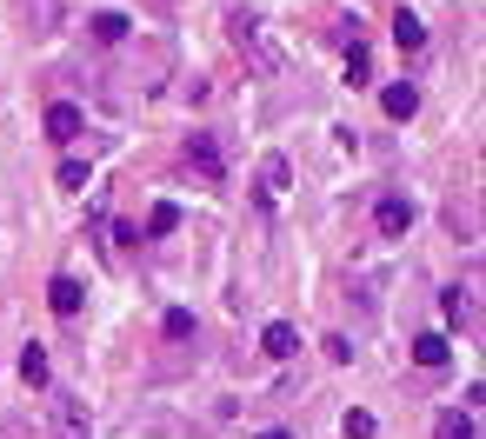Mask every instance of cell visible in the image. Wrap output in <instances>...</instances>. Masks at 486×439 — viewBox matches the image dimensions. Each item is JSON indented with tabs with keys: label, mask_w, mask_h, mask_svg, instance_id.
Returning <instances> with one entry per match:
<instances>
[{
	"label": "cell",
	"mask_w": 486,
	"mask_h": 439,
	"mask_svg": "<svg viewBox=\"0 0 486 439\" xmlns=\"http://www.w3.org/2000/svg\"><path fill=\"white\" fill-rule=\"evenodd\" d=\"M174 227H180V207H166V200H160V207L147 213V233H154V240H166Z\"/></svg>",
	"instance_id": "obj_15"
},
{
	"label": "cell",
	"mask_w": 486,
	"mask_h": 439,
	"mask_svg": "<svg viewBox=\"0 0 486 439\" xmlns=\"http://www.w3.org/2000/svg\"><path fill=\"white\" fill-rule=\"evenodd\" d=\"M440 439H480L473 433V413H440V426H433Z\"/></svg>",
	"instance_id": "obj_14"
},
{
	"label": "cell",
	"mask_w": 486,
	"mask_h": 439,
	"mask_svg": "<svg viewBox=\"0 0 486 439\" xmlns=\"http://www.w3.org/2000/svg\"><path fill=\"white\" fill-rule=\"evenodd\" d=\"M80 300H87V293H80V280H74V273H54V280H47V307H54L60 319H74V313H80Z\"/></svg>",
	"instance_id": "obj_4"
},
{
	"label": "cell",
	"mask_w": 486,
	"mask_h": 439,
	"mask_svg": "<svg viewBox=\"0 0 486 439\" xmlns=\"http://www.w3.org/2000/svg\"><path fill=\"white\" fill-rule=\"evenodd\" d=\"M21 380H27V386H47V353H40V346L21 353Z\"/></svg>",
	"instance_id": "obj_16"
},
{
	"label": "cell",
	"mask_w": 486,
	"mask_h": 439,
	"mask_svg": "<svg viewBox=\"0 0 486 439\" xmlns=\"http://www.w3.org/2000/svg\"><path fill=\"white\" fill-rule=\"evenodd\" d=\"M87 33H94V40H100V47H113V40H127V13H94V21H87Z\"/></svg>",
	"instance_id": "obj_13"
},
{
	"label": "cell",
	"mask_w": 486,
	"mask_h": 439,
	"mask_svg": "<svg viewBox=\"0 0 486 439\" xmlns=\"http://www.w3.org/2000/svg\"><path fill=\"white\" fill-rule=\"evenodd\" d=\"M446 319H454V327H473V286H446Z\"/></svg>",
	"instance_id": "obj_11"
},
{
	"label": "cell",
	"mask_w": 486,
	"mask_h": 439,
	"mask_svg": "<svg viewBox=\"0 0 486 439\" xmlns=\"http://www.w3.org/2000/svg\"><path fill=\"white\" fill-rule=\"evenodd\" d=\"M280 193H287V160H280V154H266V160H260V200L274 207Z\"/></svg>",
	"instance_id": "obj_8"
},
{
	"label": "cell",
	"mask_w": 486,
	"mask_h": 439,
	"mask_svg": "<svg viewBox=\"0 0 486 439\" xmlns=\"http://www.w3.org/2000/svg\"><path fill=\"white\" fill-rule=\"evenodd\" d=\"M187 166L207 180V187H220V180H227V160H220V147H213V133H194V140H187Z\"/></svg>",
	"instance_id": "obj_2"
},
{
	"label": "cell",
	"mask_w": 486,
	"mask_h": 439,
	"mask_svg": "<svg viewBox=\"0 0 486 439\" xmlns=\"http://www.w3.org/2000/svg\"><path fill=\"white\" fill-rule=\"evenodd\" d=\"M374 220H380V233H387V240H400V233L413 227V207H407V200H380Z\"/></svg>",
	"instance_id": "obj_7"
},
{
	"label": "cell",
	"mask_w": 486,
	"mask_h": 439,
	"mask_svg": "<svg viewBox=\"0 0 486 439\" xmlns=\"http://www.w3.org/2000/svg\"><path fill=\"white\" fill-rule=\"evenodd\" d=\"M393 40H400V54H420V47H427V21L400 7V13H393Z\"/></svg>",
	"instance_id": "obj_6"
},
{
	"label": "cell",
	"mask_w": 486,
	"mask_h": 439,
	"mask_svg": "<svg viewBox=\"0 0 486 439\" xmlns=\"http://www.w3.org/2000/svg\"><path fill=\"white\" fill-rule=\"evenodd\" d=\"M413 360H420L427 373H433V366H446V360H454V346H446L440 333H420V340H413Z\"/></svg>",
	"instance_id": "obj_9"
},
{
	"label": "cell",
	"mask_w": 486,
	"mask_h": 439,
	"mask_svg": "<svg viewBox=\"0 0 486 439\" xmlns=\"http://www.w3.org/2000/svg\"><path fill=\"white\" fill-rule=\"evenodd\" d=\"M227 27H233V47H240V54L254 60L260 74H280V47L266 40V21H260V13H233Z\"/></svg>",
	"instance_id": "obj_1"
},
{
	"label": "cell",
	"mask_w": 486,
	"mask_h": 439,
	"mask_svg": "<svg viewBox=\"0 0 486 439\" xmlns=\"http://www.w3.org/2000/svg\"><path fill=\"white\" fill-rule=\"evenodd\" d=\"M346 80H354V87H366V80H374V60H366L360 40H354V54H346Z\"/></svg>",
	"instance_id": "obj_17"
},
{
	"label": "cell",
	"mask_w": 486,
	"mask_h": 439,
	"mask_svg": "<svg viewBox=\"0 0 486 439\" xmlns=\"http://www.w3.org/2000/svg\"><path fill=\"white\" fill-rule=\"evenodd\" d=\"M187 333H194V313L174 307V313H166V340H187Z\"/></svg>",
	"instance_id": "obj_19"
},
{
	"label": "cell",
	"mask_w": 486,
	"mask_h": 439,
	"mask_svg": "<svg viewBox=\"0 0 486 439\" xmlns=\"http://www.w3.org/2000/svg\"><path fill=\"white\" fill-rule=\"evenodd\" d=\"M54 439H94L87 407H80V399H54Z\"/></svg>",
	"instance_id": "obj_3"
},
{
	"label": "cell",
	"mask_w": 486,
	"mask_h": 439,
	"mask_svg": "<svg viewBox=\"0 0 486 439\" xmlns=\"http://www.w3.org/2000/svg\"><path fill=\"white\" fill-rule=\"evenodd\" d=\"M346 439H374V413H360V407L346 413Z\"/></svg>",
	"instance_id": "obj_18"
},
{
	"label": "cell",
	"mask_w": 486,
	"mask_h": 439,
	"mask_svg": "<svg viewBox=\"0 0 486 439\" xmlns=\"http://www.w3.org/2000/svg\"><path fill=\"white\" fill-rule=\"evenodd\" d=\"M380 107H387V121H413V113H420V87H413V80H393V87L380 94Z\"/></svg>",
	"instance_id": "obj_5"
},
{
	"label": "cell",
	"mask_w": 486,
	"mask_h": 439,
	"mask_svg": "<svg viewBox=\"0 0 486 439\" xmlns=\"http://www.w3.org/2000/svg\"><path fill=\"white\" fill-rule=\"evenodd\" d=\"M47 133H54V140H74V133H80V107L54 100V107H47Z\"/></svg>",
	"instance_id": "obj_10"
},
{
	"label": "cell",
	"mask_w": 486,
	"mask_h": 439,
	"mask_svg": "<svg viewBox=\"0 0 486 439\" xmlns=\"http://www.w3.org/2000/svg\"><path fill=\"white\" fill-rule=\"evenodd\" d=\"M260 353H266V360H287V353H293V327H287V319H274V327L260 333Z\"/></svg>",
	"instance_id": "obj_12"
},
{
	"label": "cell",
	"mask_w": 486,
	"mask_h": 439,
	"mask_svg": "<svg viewBox=\"0 0 486 439\" xmlns=\"http://www.w3.org/2000/svg\"><path fill=\"white\" fill-rule=\"evenodd\" d=\"M260 439H293V433H280V426H274V433H260Z\"/></svg>",
	"instance_id": "obj_20"
}]
</instances>
